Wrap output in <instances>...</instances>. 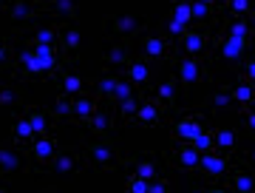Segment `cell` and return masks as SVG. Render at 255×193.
Segmentation results:
<instances>
[{"label": "cell", "instance_id": "6da1fadb", "mask_svg": "<svg viewBox=\"0 0 255 193\" xmlns=\"http://www.w3.org/2000/svg\"><path fill=\"white\" fill-rule=\"evenodd\" d=\"M207 80H210V65L201 57H184V60H179L176 83H182L184 88H190V85L207 83Z\"/></svg>", "mask_w": 255, "mask_h": 193}, {"label": "cell", "instance_id": "7a4b0ae2", "mask_svg": "<svg viewBox=\"0 0 255 193\" xmlns=\"http://www.w3.org/2000/svg\"><path fill=\"white\" fill-rule=\"evenodd\" d=\"M85 154H88V159H91V165L97 168V171L117 168V162H119L117 148L111 145V142H91V145L85 148Z\"/></svg>", "mask_w": 255, "mask_h": 193}, {"label": "cell", "instance_id": "3957f363", "mask_svg": "<svg viewBox=\"0 0 255 193\" xmlns=\"http://www.w3.org/2000/svg\"><path fill=\"white\" fill-rule=\"evenodd\" d=\"M230 168H233V162H230L227 154H213V151H207V154H201L199 157V171H204V174L213 176V179L227 176Z\"/></svg>", "mask_w": 255, "mask_h": 193}, {"label": "cell", "instance_id": "277c9868", "mask_svg": "<svg viewBox=\"0 0 255 193\" xmlns=\"http://www.w3.org/2000/svg\"><path fill=\"white\" fill-rule=\"evenodd\" d=\"M162 120H164V108H162V102L150 100V97H142V100H139L136 114H133V122H139V125L150 128V125H159Z\"/></svg>", "mask_w": 255, "mask_h": 193}, {"label": "cell", "instance_id": "5b68a950", "mask_svg": "<svg viewBox=\"0 0 255 193\" xmlns=\"http://www.w3.org/2000/svg\"><path fill=\"white\" fill-rule=\"evenodd\" d=\"M179 46H182V51L187 57H204V51H207V46H210V37L204 34V31L187 28V31L179 37Z\"/></svg>", "mask_w": 255, "mask_h": 193}, {"label": "cell", "instance_id": "8992f818", "mask_svg": "<svg viewBox=\"0 0 255 193\" xmlns=\"http://www.w3.org/2000/svg\"><path fill=\"white\" fill-rule=\"evenodd\" d=\"M28 154H31V159L34 162H40V165H51L57 157V139L54 137H37L31 145H28Z\"/></svg>", "mask_w": 255, "mask_h": 193}, {"label": "cell", "instance_id": "52a82bcc", "mask_svg": "<svg viewBox=\"0 0 255 193\" xmlns=\"http://www.w3.org/2000/svg\"><path fill=\"white\" fill-rule=\"evenodd\" d=\"M111 34H136L145 28V20L142 17H133V14H117V17H108L105 20Z\"/></svg>", "mask_w": 255, "mask_h": 193}, {"label": "cell", "instance_id": "ba28073f", "mask_svg": "<svg viewBox=\"0 0 255 193\" xmlns=\"http://www.w3.org/2000/svg\"><path fill=\"white\" fill-rule=\"evenodd\" d=\"M170 157H173V162L182 168V171H196V168H199V157H201V154L190 145V142H182V145L173 148V154H170Z\"/></svg>", "mask_w": 255, "mask_h": 193}, {"label": "cell", "instance_id": "9c48e42d", "mask_svg": "<svg viewBox=\"0 0 255 193\" xmlns=\"http://www.w3.org/2000/svg\"><path fill=\"white\" fill-rule=\"evenodd\" d=\"M97 111H100V102L94 100L91 94H77L71 100V117H77V122H85Z\"/></svg>", "mask_w": 255, "mask_h": 193}, {"label": "cell", "instance_id": "30bf717a", "mask_svg": "<svg viewBox=\"0 0 255 193\" xmlns=\"http://www.w3.org/2000/svg\"><path fill=\"white\" fill-rule=\"evenodd\" d=\"M247 48H250V43H244V40H236V37H221L219 40V51L224 60H230V63H238V60H244Z\"/></svg>", "mask_w": 255, "mask_h": 193}, {"label": "cell", "instance_id": "8fae6325", "mask_svg": "<svg viewBox=\"0 0 255 193\" xmlns=\"http://www.w3.org/2000/svg\"><path fill=\"white\" fill-rule=\"evenodd\" d=\"M201 114H193V117H182V120L173 125V131H176V137H182L184 142H190L193 137H199L201 131H204V125H201Z\"/></svg>", "mask_w": 255, "mask_h": 193}, {"label": "cell", "instance_id": "7c38bea8", "mask_svg": "<svg viewBox=\"0 0 255 193\" xmlns=\"http://www.w3.org/2000/svg\"><path fill=\"white\" fill-rule=\"evenodd\" d=\"M230 188L233 193H255V176L244 168H230Z\"/></svg>", "mask_w": 255, "mask_h": 193}, {"label": "cell", "instance_id": "4fadbf2b", "mask_svg": "<svg viewBox=\"0 0 255 193\" xmlns=\"http://www.w3.org/2000/svg\"><path fill=\"white\" fill-rule=\"evenodd\" d=\"M31 51H34V60L40 63L43 74L57 68V60H60V48L57 46H31Z\"/></svg>", "mask_w": 255, "mask_h": 193}, {"label": "cell", "instance_id": "5bb4252c", "mask_svg": "<svg viewBox=\"0 0 255 193\" xmlns=\"http://www.w3.org/2000/svg\"><path fill=\"white\" fill-rule=\"evenodd\" d=\"M142 51H145L150 60H164V57H167V51H170V46H167V40H164V37L147 34L145 40H142Z\"/></svg>", "mask_w": 255, "mask_h": 193}, {"label": "cell", "instance_id": "9a60e30c", "mask_svg": "<svg viewBox=\"0 0 255 193\" xmlns=\"http://www.w3.org/2000/svg\"><path fill=\"white\" fill-rule=\"evenodd\" d=\"M11 139L17 142V145H31L34 142V131H31V122H28V117H17V120L11 122Z\"/></svg>", "mask_w": 255, "mask_h": 193}, {"label": "cell", "instance_id": "2e32d148", "mask_svg": "<svg viewBox=\"0 0 255 193\" xmlns=\"http://www.w3.org/2000/svg\"><path fill=\"white\" fill-rule=\"evenodd\" d=\"M125 77H128V83H133V85H147L150 83V68L142 60H130L125 65Z\"/></svg>", "mask_w": 255, "mask_h": 193}, {"label": "cell", "instance_id": "e0dca14e", "mask_svg": "<svg viewBox=\"0 0 255 193\" xmlns=\"http://www.w3.org/2000/svg\"><path fill=\"white\" fill-rule=\"evenodd\" d=\"M57 40H60V48H63L65 54L74 60V57H77V51H80V28L65 26L63 34H57Z\"/></svg>", "mask_w": 255, "mask_h": 193}, {"label": "cell", "instance_id": "ac0fdd59", "mask_svg": "<svg viewBox=\"0 0 255 193\" xmlns=\"http://www.w3.org/2000/svg\"><path fill=\"white\" fill-rule=\"evenodd\" d=\"M60 91L68 94V97H77V94H85V80L74 71H63L60 74Z\"/></svg>", "mask_w": 255, "mask_h": 193}, {"label": "cell", "instance_id": "d6986e66", "mask_svg": "<svg viewBox=\"0 0 255 193\" xmlns=\"http://www.w3.org/2000/svg\"><path fill=\"white\" fill-rule=\"evenodd\" d=\"M28 122H31V131H34V137H48V125H51V117H48L46 111L40 108H28Z\"/></svg>", "mask_w": 255, "mask_h": 193}, {"label": "cell", "instance_id": "ffe728a7", "mask_svg": "<svg viewBox=\"0 0 255 193\" xmlns=\"http://www.w3.org/2000/svg\"><path fill=\"white\" fill-rule=\"evenodd\" d=\"M230 97H233L236 102H241V105H253L255 102V83H250V80L236 83L233 88H230Z\"/></svg>", "mask_w": 255, "mask_h": 193}, {"label": "cell", "instance_id": "44dd1931", "mask_svg": "<svg viewBox=\"0 0 255 193\" xmlns=\"http://www.w3.org/2000/svg\"><path fill=\"white\" fill-rule=\"evenodd\" d=\"M227 34L236 37V40H244V43H253V28H250L247 17H233V20H227Z\"/></svg>", "mask_w": 255, "mask_h": 193}, {"label": "cell", "instance_id": "7402d4cb", "mask_svg": "<svg viewBox=\"0 0 255 193\" xmlns=\"http://www.w3.org/2000/svg\"><path fill=\"white\" fill-rule=\"evenodd\" d=\"M6 11H9L11 20H28V17H34L37 14V9L31 6V0H9Z\"/></svg>", "mask_w": 255, "mask_h": 193}, {"label": "cell", "instance_id": "603a6c76", "mask_svg": "<svg viewBox=\"0 0 255 193\" xmlns=\"http://www.w3.org/2000/svg\"><path fill=\"white\" fill-rule=\"evenodd\" d=\"M133 174L142 176V179H147V182H153V179H159V165H156L153 159H136L133 162Z\"/></svg>", "mask_w": 255, "mask_h": 193}, {"label": "cell", "instance_id": "cb8c5ba5", "mask_svg": "<svg viewBox=\"0 0 255 193\" xmlns=\"http://www.w3.org/2000/svg\"><path fill=\"white\" fill-rule=\"evenodd\" d=\"M17 63H20V68H26L28 77H43V68H40V63L34 60V51H31V48L20 51V54H17Z\"/></svg>", "mask_w": 255, "mask_h": 193}, {"label": "cell", "instance_id": "d4e9b609", "mask_svg": "<svg viewBox=\"0 0 255 193\" xmlns=\"http://www.w3.org/2000/svg\"><path fill=\"white\" fill-rule=\"evenodd\" d=\"M85 125L91 128V134H108L111 131V117L105 114V111H97V114H91V117L85 120Z\"/></svg>", "mask_w": 255, "mask_h": 193}, {"label": "cell", "instance_id": "484cf974", "mask_svg": "<svg viewBox=\"0 0 255 193\" xmlns=\"http://www.w3.org/2000/svg\"><path fill=\"white\" fill-rule=\"evenodd\" d=\"M77 165H80V157L77 154H60V157H54V171L57 174H74L77 171Z\"/></svg>", "mask_w": 255, "mask_h": 193}, {"label": "cell", "instance_id": "4316f807", "mask_svg": "<svg viewBox=\"0 0 255 193\" xmlns=\"http://www.w3.org/2000/svg\"><path fill=\"white\" fill-rule=\"evenodd\" d=\"M156 97H159V102H164V105H176V80H164V83L156 85Z\"/></svg>", "mask_w": 255, "mask_h": 193}, {"label": "cell", "instance_id": "83f0119b", "mask_svg": "<svg viewBox=\"0 0 255 193\" xmlns=\"http://www.w3.org/2000/svg\"><path fill=\"white\" fill-rule=\"evenodd\" d=\"M173 20L190 26L193 23V14H190V0H173Z\"/></svg>", "mask_w": 255, "mask_h": 193}, {"label": "cell", "instance_id": "f1b7e54d", "mask_svg": "<svg viewBox=\"0 0 255 193\" xmlns=\"http://www.w3.org/2000/svg\"><path fill=\"white\" fill-rule=\"evenodd\" d=\"M213 139H216V148H221V151H236V134L233 131H227V128H221V131H216L213 134Z\"/></svg>", "mask_w": 255, "mask_h": 193}, {"label": "cell", "instance_id": "f546056e", "mask_svg": "<svg viewBox=\"0 0 255 193\" xmlns=\"http://www.w3.org/2000/svg\"><path fill=\"white\" fill-rule=\"evenodd\" d=\"M190 145L199 151V154H207V151H213L216 148V139H213V131H201L199 137L190 139Z\"/></svg>", "mask_w": 255, "mask_h": 193}, {"label": "cell", "instance_id": "4dcf8cb0", "mask_svg": "<svg viewBox=\"0 0 255 193\" xmlns=\"http://www.w3.org/2000/svg\"><path fill=\"white\" fill-rule=\"evenodd\" d=\"M102 60H105V65H111V63L128 65V63H130V57H128V46H114V48H108Z\"/></svg>", "mask_w": 255, "mask_h": 193}, {"label": "cell", "instance_id": "1f68e13d", "mask_svg": "<svg viewBox=\"0 0 255 193\" xmlns=\"http://www.w3.org/2000/svg\"><path fill=\"white\" fill-rule=\"evenodd\" d=\"M190 14H193V23H204V20L213 17V9L201 0H190Z\"/></svg>", "mask_w": 255, "mask_h": 193}, {"label": "cell", "instance_id": "d6a6232c", "mask_svg": "<svg viewBox=\"0 0 255 193\" xmlns=\"http://www.w3.org/2000/svg\"><path fill=\"white\" fill-rule=\"evenodd\" d=\"M20 165H23V159H20L17 154H11V151H6V148H0V171H17Z\"/></svg>", "mask_w": 255, "mask_h": 193}, {"label": "cell", "instance_id": "836d02e7", "mask_svg": "<svg viewBox=\"0 0 255 193\" xmlns=\"http://www.w3.org/2000/svg\"><path fill=\"white\" fill-rule=\"evenodd\" d=\"M34 46H57V28H51V26L37 28V34H34Z\"/></svg>", "mask_w": 255, "mask_h": 193}, {"label": "cell", "instance_id": "e575fe53", "mask_svg": "<svg viewBox=\"0 0 255 193\" xmlns=\"http://www.w3.org/2000/svg\"><path fill=\"white\" fill-rule=\"evenodd\" d=\"M125 193H147V179L130 174L128 176V182H125Z\"/></svg>", "mask_w": 255, "mask_h": 193}, {"label": "cell", "instance_id": "d590c367", "mask_svg": "<svg viewBox=\"0 0 255 193\" xmlns=\"http://www.w3.org/2000/svg\"><path fill=\"white\" fill-rule=\"evenodd\" d=\"M51 9L60 11V14L74 17V14H77V0H51Z\"/></svg>", "mask_w": 255, "mask_h": 193}, {"label": "cell", "instance_id": "8d00e7d4", "mask_svg": "<svg viewBox=\"0 0 255 193\" xmlns=\"http://www.w3.org/2000/svg\"><path fill=\"white\" fill-rule=\"evenodd\" d=\"M227 6L233 9V14H236V17H247V14H250V9H253V0H230Z\"/></svg>", "mask_w": 255, "mask_h": 193}, {"label": "cell", "instance_id": "74e56055", "mask_svg": "<svg viewBox=\"0 0 255 193\" xmlns=\"http://www.w3.org/2000/svg\"><path fill=\"white\" fill-rule=\"evenodd\" d=\"M65 114H71V100H68V94H60L57 97V117H65Z\"/></svg>", "mask_w": 255, "mask_h": 193}, {"label": "cell", "instance_id": "f35d334b", "mask_svg": "<svg viewBox=\"0 0 255 193\" xmlns=\"http://www.w3.org/2000/svg\"><path fill=\"white\" fill-rule=\"evenodd\" d=\"M167 188H170V185H167V179H162V176L153 179V182H147V193H167Z\"/></svg>", "mask_w": 255, "mask_h": 193}, {"label": "cell", "instance_id": "ab89813d", "mask_svg": "<svg viewBox=\"0 0 255 193\" xmlns=\"http://www.w3.org/2000/svg\"><path fill=\"white\" fill-rule=\"evenodd\" d=\"M187 28H190V26H184V23H179V20H173V17L167 20V31H170L173 37H182Z\"/></svg>", "mask_w": 255, "mask_h": 193}, {"label": "cell", "instance_id": "60d3db41", "mask_svg": "<svg viewBox=\"0 0 255 193\" xmlns=\"http://www.w3.org/2000/svg\"><path fill=\"white\" fill-rule=\"evenodd\" d=\"M230 100H233V97H230V91L224 88V91H219L216 97H213V105H216V108H224V105H227Z\"/></svg>", "mask_w": 255, "mask_h": 193}, {"label": "cell", "instance_id": "b9f144b4", "mask_svg": "<svg viewBox=\"0 0 255 193\" xmlns=\"http://www.w3.org/2000/svg\"><path fill=\"white\" fill-rule=\"evenodd\" d=\"M244 74L250 83H255V57H247L244 60Z\"/></svg>", "mask_w": 255, "mask_h": 193}, {"label": "cell", "instance_id": "7bdbcfd3", "mask_svg": "<svg viewBox=\"0 0 255 193\" xmlns=\"http://www.w3.org/2000/svg\"><path fill=\"white\" fill-rule=\"evenodd\" d=\"M241 122H244V128H247V131H250V134L255 137V111H250V114H244V120H241Z\"/></svg>", "mask_w": 255, "mask_h": 193}, {"label": "cell", "instance_id": "ee69618b", "mask_svg": "<svg viewBox=\"0 0 255 193\" xmlns=\"http://www.w3.org/2000/svg\"><path fill=\"white\" fill-rule=\"evenodd\" d=\"M3 63H9V46L0 40V65H3Z\"/></svg>", "mask_w": 255, "mask_h": 193}, {"label": "cell", "instance_id": "f6af8a7d", "mask_svg": "<svg viewBox=\"0 0 255 193\" xmlns=\"http://www.w3.org/2000/svg\"><path fill=\"white\" fill-rule=\"evenodd\" d=\"M9 102H14V94L11 91H0V105H9Z\"/></svg>", "mask_w": 255, "mask_h": 193}, {"label": "cell", "instance_id": "bcb514c9", "mask_svg": "<svg viewBox=\"0 0 255 193\" xmlns=\"http://www.w3.org/2000/svg\"><path fill=\"white\" fill-rule=\"evenodd\" d=\"M244 159H250V162H253V165H255V145H253V148H250V151H247V154H244Z\"/></svg>", "mask_w": 255, "mask_h": 193}, {"label": "cell", "instance_id": "7dc6e473", "mask_svg": "<svg viewBox=\"0 0 255 193\" xmlns=\"http://www.w3.org/2000/svg\"><path fill=\"white\" fill-rule=\"evenodd\" d=\"M247 23H250V28H253V31H255V14H253V11L247 14Z\"/></svg>", "mask_w": 255, "mask_h": 193}, {"label": "cell", "instance_id": "c3c4849f", "mask_svg": "<svg viewBox=\"0 0 255 193\" xmlns=\"http://www.w3.org/2000/svg\"><path fill=\"white\" fill-rule=\"evenodd\" d=\"M204 193H227V191H224V188H207Z\"/></svg>", "mask_w": 255, "mask_h": 193}, {"label": "cell", "instance_id": "681fc988", "mask_svg": "<svg viewBox=\"0 0 255 193\" xmlns=\"http://www.w3.org/2000/svg\"><path fill=\"white\" fill-rule=\"evenodd\" d=\"M9 6V0H0V9H6Z\"/></svg>", "mask_w": 255, "mask_h": 193}, {"label": "cell", "instance_id": "f907efd6", "mask_svg": "<svg viewBox=\"0 0 255 193\" xmlns=\"http://www.w3.org/2000/svg\"><path fill=\"white\" fill-rule=\"evenodd\" d=\"M0 193H9V188H6V185H0Z\"/></svg>", "mask_w": 255, "mask_h": 193}, {"label": "cell", "instance_id": "816d5d0a", "mask_svg": "<svg viewBox=\"0 0 255 193\" xmlns=\"http://www.w3.org/2000/svg\"><path fill=\"white\" fill-rule=\"evenodd\" d=\"M219 3H221V6H227V3H230V0H219Z\"/></svg>", "mask_w": 255, "mask_h": 193}, {"label": "cell", "instance_id": "f5cc1de1", "mask_svg": "<svg viewBox=\"0 0 255 193\" xmlns=\"http://www.w3.org/2000/svg\"><path fill=\"white\" fill-rule=\"evenodd\" d=\"M250 11H253V14H255V0H253V9H250Z\"/></svg>", "mask_w": 255, "mask_h": 193}, {"label": "cell", "instance_id": "db71d44e", "mask_svg": "<svg viewBox=\"0 0 255 193\" xmlns=\"http://www.w3.org/2000/svg\"><path fill=\"white\" fill-rule=\"evenodd\" d=\"M43 193H54V191H43Z\"/></svg>", "mask_w": 255, "mask_h": 193}]
</instances>
